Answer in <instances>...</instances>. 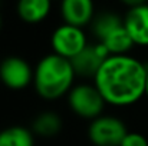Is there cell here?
<instances>
[{
    "mask_svg": "<svg viewBox=\"0 0 148 146\" xmlns=\"http://www.w3.org/2000/svg\"><path fill=\"white\" fill-rule=\"evenodd\" d=\"M130 7L124 14V26L134 45L148 46V3L143 0L125 1Z\"/></svg>",
    "mask_w": 148,
    "mask_h": 146,
    "instance_id": "52a82bcc",
    "label": "cell"
},
{
    "mask_svg": "<svg viewBox=\"0 0 148 146\" xmlns=\"http://www.w3.org/2000/svg\"><path fill=\"white\" fill-rule=\"evenodd\" d=\"M99 43H102L106 48L111 56L112 54H130V50L135 46L124 24L121 27L115 29L112 33H109Z\"/></svg>",
    "mask_w": 148,
    "mask_h": 146,
    "instance_id": "5bb4252c",
    "label": "cell"
},
{
    "mask_svg": "<svg viewBox=\"0 0 148 146\" xmlns=\"http://www.w3.org/2000/svg\"><path fill=\"white\" fill-rule=\"evenodd\" d=\"M148 66L131 54H112L105 59L94 85L98 88L106 105L125 107L145 96Z\"/></svg>",
    "mask_w": 148,
    "mask_h": 146,
    "instance_id": "6da1fadb",
    "label": "cell"
},
{
    "mask_svg": "<svg viewBox=\"0 0 148 146\" xmlns=\"http://www.w3.org/2000/svg\"><path fill=\"white\" fill-rule=\"evenodd\" d=\"M128 132L121 117L105 113L91 120L88 126V138L95 146H119Z\"/></svg>",
    "mask_w": 148,
    "mask_h": 146,
    "instance_id": "277c9868",
    "label": "cell"
},
{
    "mask_svg": "<svg viewBox=\"0 0 148 146\" xmlns=\"http://www.w3.org/2000/svg\"><path fill=\"white\" fill-rule=\"evenodd\" d=\"M59 10L63 23L81 29L91 26L97 14L95 4L91 0H63Z\"/></svg>",
    "mask_w": 148,
    "mask_h": 146,
    "instance_id": "9c48e42d",
    "label": "cell"
},
{
    "mask_svg": "<svg viewBox=\"0 0 148 146\" xmlns=\"http://www.w3.org/2000/svg\"><path fill=\"white\" fill-rule=\"evenodd\" d=\"M50 0H20L16 6V12L20 20L29 24L43 22L50 14Z\"/></svg>",
    "mask_w": 148,
    "mask_h": 146,
    "instance_id": "30bf717a",
    "label": "cell"
},
{
    "mask_svg": "<svg viewBox=\"0 0 148 146\" xmlns=\"http://www.w3.org/2000/svg\"><path fill=\"white\" fill-rule=\"evenodd\" d=\"M145 97L148 99V75H147V83H145Z\"/></svg>",
    "mask_w": 148,
    "mask_h": 146,
    "instance_id": "2e32d148",
    "label": "cell"
},
{
    "mask_svg": "<svg viewBox=\"0 0 148 146\" xmlns=\"http://www.w3.org/2000/svg\"><path fill=\"white\" fill-rule=\"evenodd\" d=\"M124 24V16H119L115 12H97L92 23L91 32L94 33L97 42H102L109 33Z\"/></svg>",
    "mask_w": 148,
    "mask_h": 146,
    "instance_id": "8fae6325",
    "label": "cell"
},
{
    "mask_svg": "<svg viewBox=\"0 0 148 146\" xmlns=\"http://www.w3.org/2000/svg\"><path fill=\"white\" fill-rule=\"evenodd\" d=\"M30 129L35 133V136L53 138L62 129V117L53 110H43L39 115H36Z\"/></svg>",
    "mask_w": 148,
    "mask_h": 146,
    "instance_id": "7c38bea8",
    "label": "cell"
},
{
    "mask_svg": "<svg viewBox=\"0 0 148 146\" xmlns=\"http://www.w3.org/2000/svg\"><path fill=\"white\" fill-rule=\"evenodd\" d=\"M66 99L71 110L76 116L86 119L89 122L103 115L106 106L105 99L101 95L98 88L94 85V82L92 83L84 82L75 85L68 93Z\"/></svg>",
    "mask_w": 148,
    "mask_h": 146,
    "instance_id": "3957f363",
    "label": "cell"
},
{
    "mask_svg": "<svg viewBox=\"0 0 148 146\" xmlns=\"http://www.w3.org/2000/svg\"><path fill=\"white\" fill-rule=\"evenodd\" d=\"M119 146H148V139L140 132H128Z\"/></svg>",
    "mask_w": 148,
    "mask_h": 146,
    "instance_id": "9a60e30c",
    "label": "cell"
},
{
    "mask_svg": "<svg viewBox=\"0 0 148 146\" xmlns=\"http://www.w3.org/2000/svg\"><path fill=\"white\" fill-rule=\"evenodd\" d=\"M3 27V16H1V12H0V30Z\"/></svg>",
    "mask_w": 148,
    "mask_h": 146,
    "instance_id": "e0dca14e",
    "label": "cell"
},
{
    "mask_svg": "<svg viewBox=\"0 0 148 146\" xmlns=\"http://www.w3.org/2000/svg\"><path fill=\"white\" fill-rule=\"evenodd\" d=\"M89 43L91 42L88 40L85 29L75 27L66 23L59 24L50 35L52 52L69 60L81 53Z\"/></svg>",
    "mask_w": 148,
    "mask_h": 146,
    "instance_id": "5b68a950",
    "label": "cell"
},
{
    "mask_svg": "<svg viewBox=\"0 0 148 146\" xmlns=\"http://www.w3.org/2000/svg\"><path fill=\"white\" fill-rule=\"evenodd\" d=\"M108 56L111 54L108 53L106 48L102 43L95 42L89 43L81 53H78L73 59H71V63L73 66L76 76H84L94 80L99 67L102 66V63Z\"/></svg>",
    "mask_w": 148,
    "mask_h": 146,
    "instance_id": "ba28073f",
    "label": "cell"
},
{
    "mask_svg": "<svg viewBox=\"0 0 148 146\" xmlns=\"http://www.w3.org/2000/svg\"><path fill=\"white\" fill-rule=\"evenodd\" d=\"M76 73L69 59L53 52L43 54L35 65L33 88L42 99L56 100L68 96L75 83Z\"/></svg>",
    "mask_w": 148,
    "mask_h": 146,
    "instance_id": "7a4b0ae2",
    "label": "cell"
},
{
    "mask_svg": "<svg viewBox=\"0 0 148 146\" xmlns=\"http://www.w3.org/2000/svg\"><path fill=\"white\" fill-rule=\"evenodd\" d=\"M33 73L35 66L22 56L10 54L0 62V82L12 90H22L33 85Z\"/></svg>",
    "mask_w": 148,
    "mask_h": 146,
    "instance_id": "8992f818",
    "label": "cell"
},
{
    "mask_svg": "<svg viewBox=\"0 0 148 146\" xmlns=\"http://www.w3.org/2000/svg\"><path fill=\"white\" fill-rule=\"evenodd\" d=\"M35 133L23 125H10L0 130V146H35Z\"/></svg>",
    "mask_w": 148,
    "mask_h": 146,
    "instance_id": "4fadbf2b",
    "label": "cell"
}]
</instances>
